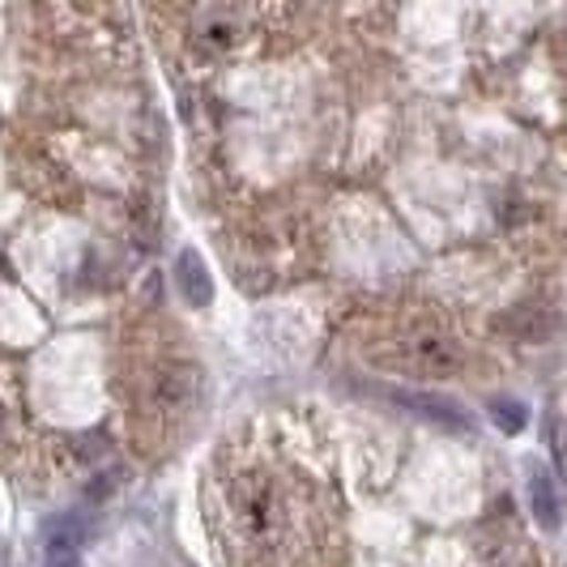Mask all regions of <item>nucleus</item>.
Returning a JSON list of instances; mask_svg holds the SVG:
<instances>
[{"label":"nucleus","mask_w":567,"mask_h":567,"mask_svg":"<svg viewBox=\"0 0 567 567\" xmlns=\"http://www.w3.org/2000/svg\"><path fill=\"white\" fill-rule=\"evenodd\" d=\"M491 423L499 426L504 435H520L525 431V423H529V410L520 405V401H491Z\"/></svg>","instance_id":"obj_8"},{"label":"nucleus","mask_w":567,"mask_h":567,"mask_svg":"<svg viewBox=\"0 0 567 567\" xmlns=\"http://www.w3.org/2000/svg\"><path fill=\"white\" fill-rule=\"evenodd\" d=\"M529 504H534V516H538L542 529H555L559 520H564V512H559V495H555V478L534 465L529 470Z\"/></svg>","instance_id":"obj_7"},{"label":"nucleus","mask_w":567,"mask_h":567,"mask_svg":"<svg viewBox=\"0 0 567 567\" xmlns=\"http://www.w3.org/2000/svg\"><path fill=\"white\" fill-rule=\"evenodd\" d=\"M0 423H4V410H0Z\"/></svg>","instance_id":"obj_9"},{"label":"nucleus","mask_w":567,"mask_h":567,"mask_svg":"<svg viewBox=\"0 0 567 567\" xmlns=\"http://www.w3.org/2000/svg\"><path fill=\"white\" fill-rule=\"evenodd\" d=\"M175 286H179V295H184L193 308H209V299H214V278H209V265L200 260L197 248H184V252L175 256Z\"/></svg>","instance_id":"obj_5"},{"label":"nucleus","mask_w":567,"mask_h":567,"mask_svg":"<svg viewBox=\"0 0 567 567\" xmlns=\"http://www.w3.org/2000/svg\"><path fill=\"white\" fill-rule=\"evenodd\" d=\"M43 567H85L82 564V525L60 516L43 534Z\"/></svg>","instance_id":"obj_4"},{"label":"nucleus","mask_w":567,"mask_h":567,"mask_svg":"<svg viewBox=\"0 0 567 567\" xmlns=\"http://www.w3.org/2000/svg\"><path fill=\"white\" fill-rule=\"evenodd\" d=\"M398 368L414 371V375L453 380L456 371L465 368V350L444 329L419 324V329H405V338L398 341Z\"/></svg>","instance_id":"obj_2"},{"label":"nucleus","mask_w":567,"mask_h":567,"mask_svg":"<svg viewBox=\"0 0 567 567\" xmlns=\"http://www.w3.org/2000/svg\"><path fill=\"white\" fill-rule=\"evenodd\" d=\"M398 405L405 410H414V414H423L426 423L444 426V431H470V414L449 398H435V393H393Z\"/></svg>","instance_id":"obj_6"},{"label":"nucleus","mask_w":567,"mask_h":567,"mask_svg":"<svg viewBox=\"0 0 567 567\" xmlns=\"http://www.w3.org/2000/svg\"><path fill=\"white\" fill-rule=\"evenodd\" d=\"M230 525L244 550H269L286 525L282 495L265 474H239L230 483Z\"/></svg>","instance_id":"obj_1"},{"label":"nucleus","mask_w":567,"mask_h":567,"mask_svg":"<svg viewBox=\"0 0 567 567\" xmlns=\"http://www.w3.org/2000/svg\"><path fill=\"white\" fill-rule=\"evenodd\" d=\"M197 371L193 368H167L154 375V384H150V410H158V414H188L193 405H197Z\"/></svg>","instance_id":"obj_3"}]
</instances>
